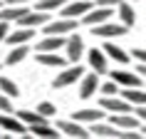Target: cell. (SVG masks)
<instances>
[{
    "instance_id": "6da1fadb",
    "label": "cell",
    "mask_w": 146,
    "mask_h": 139,
    "mask_svg": "<svg viewBox=\"0 0 146 139\" xmlns=\"http://www.w3.org/2000/svg\"><path fill=\"white\" fill-rule=\"evenodd\" d=\"M84 75V67L79 65V62H72V67H67L62 75H57L54 77V82H52V87L54 90H62V87H69L72 82H77L79 77Z\"/></svg>"
},
{
    "instance_id": "7a4b0ae2",
    "label": "cell",
    "mask_w": 146,
    "mask_h": 139,
    "mask_svg": "<svg viewBox=\"0 0 146 139\" xmlns=\"http://www.w3.org/2000/svg\"><path fill=\"white\" fill-rule=\"evenodd\" d=\"M94 27V35H99V37H119V35H126L129 32V27L126 25H121V23H99V25H92Z\"/></svg>"
},
{
    "instance_id": "3957f363",
    "label": "cell",
    "mask_w": 146,
    "mask_h": 139,
    "mask_svg": "<svg viewBox=\"0 0 146 139\" xmlns=\"http://www.w3.org/2000/svg\"><path fill=\"white\" fill-rule=\"evenodd\" d=\"M111 124L116 129H141V119L139 117H131V112H119V114H111Z\"/></svg>"
},
{
    "instance_id": "277c9868",
    "label": "cell",
    "mask_w": 146,
    "mask_h": 139,
    "mask_svg": "<svg viewBox=\"0 0 146 139\" xmlns=\"http://www.w3.org/2000/svg\"><path fill=\"white\" fill-rule=\"evenodd\" d=\"M111 15H114V13H111V8L99 5V8H89V10H87L84 17H82V23H84V25H99V23H107Z\"/></svg>"
},
{
    "instance_id": "5b68a950",
    "label": "cell",
    "mask_w": 146,
    "mask_h": 139,
    "mask_svg": "<svg viewBox=\"0 0 146 139\" xmlns=\"http://www.w3.org/2000/svg\"><path fill=\"white\" fill-rule=\"evenodd\" d=\"M74 30H77V20H74V17H64V20L50 23L45 27V35H67V32H74Z\"/></svg>"
},
{
    "instance_id": "8992f818",
    "label": "cell",
    "mask_w": 146,
    "mask_h": 139,
    "mask_svg": "<svg viewBox=\"0 0 146 139\" xmlns=\"http://www.w3.org/2000/svg\"><path fill=\"white\" fill-rule=\"evenodd\" d=\"M64 50H67V60L69 62H79L82 52H84V42H82L79 35H69L64 40Z\"/></svg>"
},
{
    "instance_id": "52a82bcc",
    "label": "cell",
    "mask_w": 146,
    "mask_h": 139,
    "mask_svg": "<svg viewBox=\"0 0 146 139\" xmlns=\"http://www.w3.org/2000/svg\"><path fill=\"white\" fill-rule=\"evenodd\" d=\"M57 129L62 132V134H67V137H74V139H87V137H92L89 132L82 127L79 122H57Z\"/></svg>"
},
{
    "instance_id": "ba28073f",
    "label": "cell",
    "mask_w": 146,
    "mask_h": 139,
    "mask_svg": "<svg viewBox=\"0 0 146 139\" xmlns=\"http://www.w3.org/2000/svg\"><path fill=\"white\" fill-rule=\"evenodd\" d=\"M102 109L104 112H111V114H119V112H131V104L126 100H119V97H104L102 100Z\"/></svg>"
},
{
    "instance_id": "9c48e42d",
    "label": "cell",
    "mask_w": 146,
    "mask_h": 139,
    "mask_svg": "<svg viewBox=\"0 0 146 139\" xmlns=\"http://www.w3.org/2000/svg\"><path fill=\"white\" fill-rule=\"evenodd\" d=\"M97 90H99V75H97V72H94V75H84L82 87H79V97H82V100H89V97L97 94Z\"/></svg>"
},
{
    "instance_id": "30bf717a",
    "label": "cell",
    "mask_w": 146,
    "mask_h": 139,
    "mask_svg": "<svg viewBox=\"0 0 146 139\" xmlns=\"http://www.w3.org/2000/svg\"><path fill=\"white\" fill-rule=\"evenodd\" d=\"M47 17H50V15L40 13V10H35V13H30V10H27L25 15L17 17V25H23V27H40V25L47 23Z\"/></svg>"
},
{
    "instance_id": "8fae6325",
    "label": "cell",
    "mask_w": 146,
    "mask_h": 139,
    "mask_svg": "<svg viewBox=\"0 0 146 139\" xmlns=\"http://www.w3.org/2000/svg\"><path fill=\"white\" fill-rule=\"evenodd\" d=\"M111 80L121 87H141V75H131V72H124V70H119V72L114 70Z\"/></svg>"
},
{
    "instance_id": "7c38bea8",
    "label": "cell",
    "mask_w": 146,
    "mask_h": 139,
    "mask_svg": "<svg viewBox=\"0 0 146 139\" xmlns=\"http://www.w3.org/2000/svg\"><path fill=\"white\" fill-rule=\"evenodd\" d=\"M32 35H35V27H17L15 32H10V35H5V40H8V45H25L27 40H32Z\"/></svg>"
},
{
    "instance_id": "4fadbf2b",
    "label": "cell",
    "mask_w": 146,
    "mask_h": 139,
    "mask_svg": "<svg viewBox=\"0 0 146 139\" xmlns=\"http://www.w3.org/2000/svg\"><path fill=\"white\" fill-rule=\"evenodd\" d=\"M116 13H119V23L126 25V27H131V25L136 23V10L129 5V0L119 3V5H116Z\"/></svg>"
},
{
    "instance_id": "5bb4252c",
    "label": "cell",
    "mask_w": 146,
    "mask_h": 139,
    "mask_svg": "<svg viewBox=\"0 0 146 139\" xmlns=\"http://www.w3.org/2000/svg\"><path fill=\"white\" fill-rule=\"evenodd\" d=\"M89 65H92V70L97 72V75H104L107 72V55H104V50H89Z\"/></svg>"
},
{
    "instance_id": "9a60e30c",
    "label": "cell",
    "mask_w": 146,
    "mask_h": 139,
    "mask_svg": "<svg viewBox=\"0 0 146 139\" xmlns=\"http://www.w3.org/2000/svg\"><path fill=\"white\" fill-rule=\"evenodd\" d=\"M0 129L10 132V134H27V127H25L20 119H13L8 114H0Z\"/></svg>"
},
{
    "instance_id": "2e32d148",
    "label": "cell",
    "mask_w": 146,
    "mask_h": 139,
    "mask_svg": "<svg viewBox=\"0 0 146 139\" xmlns=\"http://www.w3.org/2000/svg\"><path fill=\"white\" fill-rule=\"evenodd\" d=\"M60 47H64L62 35H47L42 42H37V52H57Z\"/></svg>"
},
{
    "instance_id": "e0dca14e",
    "label": "cell",
    "mask_w": 146,
    "mask_h": 139,
    "mask_svg": "<svg viewBox=\"0 0 146 139\" xmlns=\"http://www.w3.org/2000/svg\"><path fill=\"white\" fill-rule=\"evenodd\" d=\"M92 8V0H74L72 5H62V15L64 17H77V15H84L87 10Z\"/></svg>"
},
{
    "instance_id": "ac0fdd59",
    "label": "cell",
    "mask_w": 146,
    "mask_h": 139,
    "mask_svg": "<svg viewBox=\"0 0 146 139\" xmlns=\"http://www.w3.org/2000/svg\"><path fill=\"white\" fill-rule=\"evenodd\" d=\"M102 117H104V109H79V112H74V122L79 124H92V122H99Z\"/></svg>"
},
{
    "instance_id": "d6986e66",
    "label": "cell",
    "mask_w": 146,
    "mask_h": 139,
    "mask_svg": "<svg viewBox=\"0 0 146 139\" xmlns=\"http://www.w3.org/2000/svg\"><path fill=\"white\" fill-rule=\"evenodd\" d=\"M30 134H35V137H42V139H57L60 134H57V129H52L47 122H42V124H30Z\"/></svg>"
},
{
    "instance_id": "ffe728a7",
    "label": "cell",
    "mask_w": 146,
    "mask_h": 139,
    "mask_svg": "<svg viewBox=\"0 0 146 139\" xmlns=\"http://www.w3.org/2000/svg\"><path fill=\"white\" fill-rule=\"evenodd\" d=\"M89 134H97V137H119V129L114 124H102V119H99V122H92Z\"/></svg>"
},
{
    "instance_id": "44dd1931",
    "label": "cell",
    "mask_w": 146,
    "mask_h": 139,
    "mask_svg": "<svg viewBox=\"0 0 146 139\" xmlns=\"http://www.w3.org/2000/svg\"><path fill=\"white\" fill-rule=\"evenodd\" d=\"M37 57L40 65H45V67H64V57H60V55H54V52H40L35 55Z\"/></svg>"
},
{
    "instance_id": "7402d4cb",
    "label": "cell",
    "mask_w": 146,
    "mask_h": 139,
    "mask_svg": "<svg viewBox=\"0 0 146 139\" xmlns=\"http://www.w3.org/2000/svg\"><path fill=\"white\" fill-rule=\"evenodd\" d=\"M124 100L129 102L131 107H136V104H144V102H146V94L141 92V87H126V92H124Z\"/></svg>"
},
{
    "instance_id": "603a6c76",
    "label": "cell",
    "mask_w": 146,
    "mask_h": 139,
    "mask_svg": "<svg viewBox=\"0 0 146 139\" xmlns=\"http://www.w3.org/2000/svg\"><path fill=\"white\" fill-rule=\"evenodd\" d=\"M17 119L25 124V127H30V124H42V122H47V117H42V114H37V112H27V109H20L17 112Z\"/></svg>"
},
{
    "instance_id": "cb8c5ba5",
    "label": "cell",
    "mask_w": 146,
    "mask_h": 139,
    "mask_svg": "<svg viewBox=\"0 0 146 139\" xmlns=\"http://www.w3.org/2000/svg\"><path fill=\"white\" fill-rule=\"evenodd\" d=\"M104 52H107L109 57H111V60H116V62H121V65H126V62H129V55L124 52L121 47H116L114 42H107V45H104Z\"/></svg>"
},
{
    "instance_id": "d4e9b609",
    "label": "cell",
    "mask_w": 146,
    "mask_h": 139,
    "mask_svg": "<svg viewBox=\"0 0 146 139\" xmlns=\"http://www.w3.org/2000/svg\"><path fill=\"white\" fill-rule=\"evenodd\" d=\"M27 13V8H23V5H10V8L0 10V20H5V23H10V20H17L20 15H25Z\"/></svg>"
},
{
    "instance_id": "484cf974",
    "label": "cell",
    "mask_w": 146,
    "mask_h": 139,
    "mask_svg": "<svg viewBox=\"0 0 146 139\" xmlns=\"http://www.w3.org/2000/svg\"><path fill=\"white\" fill-rule=\"evenodd\" d=\"M13 47H15V50H13V52L8 55V60H5V62H8V65H17V62H23L25 57L30 55V52H27V47H25V45H13Z\"/></svg>"
},
{
    "instance_id": "4316f807",
    "label": "cell",
    "mask_w": 146,
    "mask_h": 139,
    "mask_svg": "<svg viewBox=\"0 0 146 139\" xmlns=\"http://www.w3.org/2000/svg\"><path fill=\"white\" fill-rule=\"evenodd\" d=\"M0 92L8 94V97H17L20 90H17V85H15V82H10L8 77H0Z\"/></svg>"
},
{
    "instance_id": "83f0119b",
    "label": "cell",
    "mask_w": 146,
    "mask_h": 139,
    "mask_svg": "<svg viewBox=\"0 0 146 139\" xmlns=\"http://www.w3.org/2000/svg\"><path fill=\"white\" fill-rule=\"evenodd\" d=\"M64 5V0H37V10L40 13H50V10H60Z\"/></svg>"
},
{
    "instance_id": "f1b7e54d",
    "label": "cell",
    "mask_w": 146,
    "mask_h": 139,
    "mask_svg": "<svg viewBox=\"0 0 146 139\" xmlns=\"http://www.w3.org/2000/svg\"><path fill=\"white\" fill-rule=\"evenodd\" d=\"M37 114H42V117H54L57 114V109H54V104H50V102H42L37 107Z\"/></svg>"
},
{
    "instance_id": "f546056e",
    "label": "cell",
    "mask_w": 146,
    "mask_h": 139,
    "mask_svg": "<svg viewBox=\"0 0 146 139\" xmlns=\"http://www.w3.org/2000/svg\"><path fill=\"white\" fill-rule=\"evenodd\" d=\"M116 87H119V85L111 80V82H107V85H102V94H104V97H109V94H119V92H116Z\"/></svg>"
},
{
    "instance_id": "4dcf8cb0",
    "label": "cell",
    "mask_w": 146,
    "mask_h": 139,
    "mask_svg": "<svg viewBox=\"0 0 146 139\" xmlns=\"http://www.w3.org/2000/svg\"><path fill=\"white\" fill-rule=\"evenodd\" d=\"M0 112H13V102H10L8 94L0 92Z\"/></svg>"
},
{
    "instance_id": "1f68e13d",
    "label": "cell",
    "mask_w": 146,
    "mask_h": 139,
    "mask_svg": "<svg viewBox=\"0 0 146 139\" xmlns=\"http://www.w3.org/2000/svg\"><path fill=\"white\" fill-rule=\"evenodd\" d=\"M119 137H124V139H141L144 134H141V129H124V132H119Z\"/></svg>"
},
{
    "instance_id": "d6a6232c",
    "label": "cell",
    "mask_w": 146,
    "mask_h": 139,
    "mask_svg": "<svg viewBox=\"0 0 146 139\" xmlns=\"http://www.w3.org/2000/svg\"><path fill=\"white\" fill-rule=\"evenodd\" d=\"M99 5H104V8H114V5H119V3H124V0H97Z\"/></svg>"
},
{
    "instance_id": "836d02e7",
    "label": "cell",
    "mask_w": 146,
    "mask_h": 139,
    "mask_svg": "<svg viewBox=\"0 0 146 139\" xmlns=\"http://www.w3.org/2000/svg\"><path fill=\"white\" fill-rule=\"evenodd\" d=\"M5 35H8V23H5V20H0V42L5 40Z\"/></svg>"
},
{
    "instance_id": "e575fe53",
    "label": "cell",
    "mask_w": 146,
    "mask_h": 139,
    "mask_svg": "<svg viewBox=\"0 0 146 139\" xmlns=\"http://www.w3.org/2000/svg\"><path fill=\"white\" fill-rule=\"evenodd\" d=\"M134 57H136L139 62H144V57H146V52H144V50H141V47H139V50H134Z\"/></svg>"
},
{
    "instance_id": "d590c367",
    "label": "cell",
    "mask_w": 146,
    "mask_h": 139,
    "mask_svg": "<svg viewBox=\"0 0 146 139\" xmlns=\"http://www.w3.org/2000/svg\"><path fill=\"white\" fill-rule=\"evenodd\" d=\"M136 117H139V119H144V117H146V109H144V104H136Z\"/></svg>"
},
{
    "instance_id": "8d00e7d4",
    "label": "cell",
    "mask_w": 146,
    "mask_h": 139,
    "mask_svg": "<svg viewBox=\"0 0 146 139\" xmlns=\"http://www.w3.org/2000/svg\"><path fill=\"white\" fill-rule=\"evenodd\" d=\"M10 5H25V3H30V0H8Z\"/></svg>"
},
{
    "instance_id": "74e56055",
    "label": "cell",
    "mask_w": 146,
    "mask_h": 139,
    "mask_svg": "<svg viewBox=\"0 0 146 139\" xmlns=\"http://www.w3.org/2000/svg\"><path fill=\"white\" fill-rule=\"evenodd\" d=\"M139 75H146V67H144V62H139V67H136Z\"/></svg>"
},
{
    "instance_id": "f35d334b",
    "label": "cell",
    "mask_w": 146,
    "mask_h": 139,
    "mask_svg": "<svg viewBox=\"0 0 146 139\" xmlns=\"http://www.w3.org/2000/svg\"><path fill=\"white\" fill-rule=\"evenodd\" d=\"M136 3H141V0H136Z\"/></svg>"
}]
</instances>
